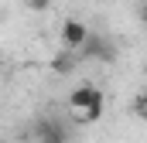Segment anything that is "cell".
Listing matches in <instances>:
<instances>
[{"label":"cell","instance_id":"6da1fadb","mask_svg":"<svg viewBox=\"0 0 147 143\" xmlns=\"http://www.w3.org/2000/svg\"><path fill=\"white\" fill-rule=\"evenodd\" d=\"M89 24L86 21H79V17H69V21H62V27H58V41H62V48H69V51H82V44L89 41Z\"/></svg>","mask_w":147,"mask_h":143},{"label":"cell","instance_id":"7a4b0ae2","mask_svg":"<svg viewBox=\"0 0 147 143\" xmlns=\"http://www.w3.org/2000/svg\"><path fill=\"white\" fill-rule=\"evenodd\" d=\"M99 96H103V89H96V85H79V89H72V92H69L65 106H69V112H72V119H75V123H79V116H82L86 109L92 106Z\"/></svg>","mask_w":147,"mask_h":143},{"label":"cell","instance_id":"3957f363","mask_svg":"<svg viewBox=\"0 0 147 143\" xmlns=\"http://www.w3.org/2000/svg\"><path fill=\"white\" fill-rule=\"evenodd\" d=\"M34 136H38V143H69V130L58 119H38Z\"/></svg>","mask_w":147,"mask_h":143},{"label":"cell","instance_id":"277c9868","mask_svg":"<svg viewBox=\"0 0 147 143\" xmlns=\"http://www.w3.org/2000/svg\"><path fill=\"white\" fill-rule=\"evenodd\" d=\"M79 55H82V58H113V48H110L99 34H89V41L82 44Z\"/></svg>","mask_w":147,"mask_h":143},{"label":"cell","instance_id":"5b68a950","mask_svg":"<svg viewBox=\"0 0 147 143\" xmlns=\"http://www.w3.org/2000/svg\"><path fill=\"white\" fill-rule=\"evenodd\" d=\"M75 68V51H69V48H62L55 58H51V72L55 75H69V72Z\"/></svg>","mask_w":147,"mask_h":143},{"label":"cell","instance_id":"8992f818","mask_svg":"<svg viewBox=\"0 0 147 143\" xmlns=\"http://www.w3.org/2000/svg\"><path fill=\"white\" fill-rule=\"evenodd\" d=\"M130 109H134V116H137V119H144V123H147V89L134 96V102H130Z\"/></svg>","mask_w":147,"mask_h":143},{"label":"cell","instance_id":"52a82bcc","mask_svg":"<svg viewBox=\"0 0 147 143\" xmlns=\"http://www.w3.org/2000/svg\"><path fill=\"white\" fill-rule=\"evenodd\" d=\"M24 7L34 14H45V10H51V0H24Z\"/></svg>","mask_w":147,"mask_h":143}]
</instances>
